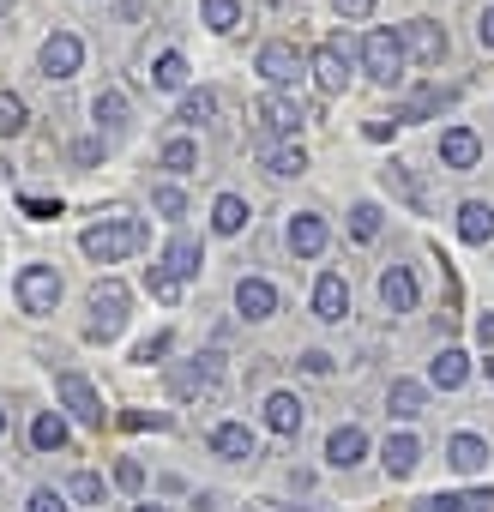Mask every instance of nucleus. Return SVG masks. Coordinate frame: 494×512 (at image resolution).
Here are the masks:
<instances>
[{
	"mask_svg": "<svg viewBox=\"0 0 494 512\" xmlns=\"http://www.w3.org/2000/svg\"><path fill=\"white\" fill-rule=\"evenodd\" d=\"M31 512H67V494L61 488H31Z\"/></svg>",
	"mask_w": 494,
	"mask_h": 512,
	"instance_id": "45",
	"label": "nucleus"
},
{
	"mask_svg": "<svg viewBox=\"0 0 494 512\" xmlns=\"http://www.w3.org/2000/svg\"><path fill=\"white\" fill-rule=\"evenodd\" d=\"M217 386H223V356H193V362L169 368V392L175 398H211Z\"/></svg>",
	"mask_w": 494,
	"mask_h": 512,
	"instance_id": "5",
	"label": "nucleus"
},
{
	"mask_svg": "<svg viewBox=\"0 0 494 512\" xmlns=\"http://www.w3.org/2000/svg\"><path fill=\"white\" fill-rule=\"evenodd\" d=\"M386 410H392L398 422H416V416L428 410V386H422V380H392V392H386Z\"/></svg>",
	"mask_w": 494,
	"mask_h": 512,
	"instance_id": "23",
	"label": "nucleus"
},
{
	"mask_svg": "<svg viewBox=\"0 0 494 512\" xmlns=\"http://www.w3.org/2000/svg\"><path fill=\"white\" fill-rule=\"evenodd\" d=\"M55 392H61V404L73 410V422H85V428H103L109 422V410H103V398H97V386L85 380V374H55Z\"/></svg>",
	"mask_w": 494,
	"mask_h": 512,
	"instance_id": "8",
	"label": "nucleus"
},
{
	"mask_svg": "<svg viewBox=\"0 0 494 512\" xmlns=\"http://www.w3.org/2000/svg\"><path fill=\"white\" fill-rule=\"evenodd\" d=\"M284 241H290L296 260H320L326 241H332V223H326L320 211H296V217H290V229H284Z\"/></svg>",
	"mask_w": 494,
	"mask_h": 512,
	"instance_id": "10",
	"label": "nucleus"
},
{
	"mask_svg": "<svg viewBox=\"0 0 494 512\" xmlns=\"http://www.w3.org/2000/svg\"><path fill=\"white\" fill-rule=\"evenodd\" d=\"M254 512H326V506H278V500H260Z\"/></svg>",
	"mask_w": 494,
	"mask_h": 512,
	"instance_id": "54",
	"label": "nucleus"
},
{
	"mask_svg": "<svg viewBox=\"0 0 494 512\" xmlns=\"http://www.w3.org/2000/svg\"><path fill=\"white\" fill-rule=\"evenodd\" d=\"M452 97H458L452 85H416V91H410V97L398 103V115H392V121H398V127H416V121H434L440 109H452Z\"/></svg>",
	"mask_w": 494,
	"mask_h": 512,
	"instance_id": "12",
	"label": "nucleus"
},
{
	"mask_svg": "<svg viewBox=\"0 0 494 512\" xmlns=\"http://www.w3.org/2000/svg\"><path fill=\"white\" fill-rule=\"evenodd\" d=\"M25 127H31V109H25V97H19V91H0V133L13 139V133H25Z\"/></svg>",
	"mask_w": 494,
	"mask_h": 512,
	"instance_id": "36",
	"label": "nucleus"
},
{
	"mask_svg": "<svg viewBox=\"0 0 494 512\" xmlns=\"http://www.w3.org/2000/svg\"><path fill=\"white\" fill-rule=\"evenodd\" d=\"M211 229H217V235H241V229H247V199H241V193H223V199L211 205Z\"/></svg>",
	"mask_w": 494,
	"mask_h": 512,
	"instance_id": "30",
	"label": "nucleus"
},
{
	"mask_svg": "<svg viewBox=\"0 0 494 512\" xmlns=\"http://www.w3.org/2000/svg\"><path fill=\"white\" fill-rule=\"evenodd\" d=\"M13 290H19V308L25 314H55L61 308V272L55 266H25Z\"/></svg>",
	"mask_w": 494,
	"mask_h": 512,
	"instance_id": "7",
	"label": "nucleus"
},
{
	"mask_svg": "<svg viewBox=\"0 0 494 512\" xmlns=\"http://www.w3.org/2000/svg\"><path fill=\"white\" fill-rule=\"evenodd\" d=\"M380 223H386V211H380L374 199H356V205H350V235H356V241H374Z\"/></svg>",
	"mask_w": 494,
	"mask_h": 512,
	"instance_id": "35",
	"label": "nucleus"
},
{
	"mask_svg": "<svg viewBox=\"0 0 494 512\" xmlns=\"http://www.w3.org/2000/svg\"><path fill=\"white\" fill-rule=\"evenodd\" d=\"M145 290H151L157 302H175V296H181V284H175V278H169L163 266H151V272H145Z\"/></svg>",
	"mask_w": 494,
	"mask_h": 512,
	"instance_id": "40",
	"label": "nucleus"
},
{
	"mask_svg": "<svg viewBox=\"0 0 494 512\" xmlns=\"http://www.w3.org/2000/svg\"><path fill=\"white\" fill-rule=\"evenodd\" d=\"M157 163H163L169 175H193V169H199V145H193V139H169V145L157 151Z\"/></svg>",
	"mask_w": 494,
	"mask_h": 512,
	"instance_id": "33",
	"label": "nucleus"
},
{
	"mask_svg": "<svg viewBox=\"0 0 494 512\" xmlns=\"http://www.w3.org/2000/svg\"><path fill=\"white\" fill-rule=\"evenodd\" d=\"M79 67H85V43H79L73 31H55V37L43 43V73H49V79H73Z\"/></svg>",
	"mask_w": 494,
	"mask_h": 512,
	"instance_id": "14",
	"label": "nucleus"
},
{
	"mask_svg": "<svg viewBox=\"0 0 494 512\" xmlns=\"http://www.w3.org/2000/svg\"><path fill=\"white\" fill-rule=\"evenodd\" d=\"M115 482H121L127 494H139V488H145V464H139V458H121V464H115Z\"/></svg>",
	"mask_w": 494,
	"mask_h": 512,
	"instance_id": "43",
	"label": "nucleus"
},
{
	"mask_svg": "<svg viewBox=\"0 0 494 512\" xmlns=\"http://www.w3.org/2000/svg\"><path fill=\"white\" fill-rule=\"evenodd\" d=\"M205 446H211L217 458H229V464H241V458H254V446H260V434H254V428H247V422H217Z\"/></svg>",
	"mask_w": 494,
	"mask_h": 512,
	"instance_id": "16",
	"label": "nucleus"
},
{
	"mask_svg": "<svg viewBox=\"0 0 494 512\" xmlns=\"http://www.w3.org/2000/svg\"><path fill=\"white\" fill-rule=\"evenodd\" d=\"M362 452H368V434H362L356 422L332 428V440H326V464H332V470H350V464H362Z\"/></svg>",
	"mask_w": 494,
	"mask_h": 512,
	"instance_id": "20",
	"label": "nucleus"
},
{
	"mask_svg": "<svg viewBox=\"0 0 494 512\" xmlns=\"http://www.w3.org/2000/svg\"><path fill=\"white\" fill-rule=\"evenodd\" d=\"M380 302H386V314H410L416 308V272L410 266H386L380 272Z\"/></svg>",
	"mask_w": 494,
	"mask_h": 512,
	"instance_id": "18",
	"label": "nucleus"
},
{
	"mask_svg": "<svg viewBox=\"0 0 494 512\" xmlns=\"http://www.w3.org/2000/svg\"><path fill=\"white\" fill-rule=\"evenodd\" d=\"M398 43H404V55L410 61H422V67H440L446 61V25H434V19H410V25H398Z\"/></svg>",
	"mask_w": 494,
	"mask_h": 512,
	"instance_id": "9",
	"label": "nucleus"
},
{
	"mask_svg": "<svg viewBox=\"0 0 494 512\" xmlns=\"http://www.w3.org/2000/svg\"><path fill=\"white\" fill-rule=\"evenodd\" d=\"M302 374H332V356H326V350H308V356H302Z\"/></svg>",
	"mask_w": 494,
	"mask_h": 512,
	"instance_id": "49",
	"label": "nucleus"
},
{
	"mask_svg": "<svg viewBox=\"0 0 494 512\" xmlns=\"http://www.w3.org/2000/svg\"><path fill=\"white\" fill-rule=\"evenodd\" d=\"M199 25L217 31V37H229L241 25V0H199Z\"/></svg>",
	"mask_w": 494,
	"mask_h": 512,
	"instance_id": "28",
	"label": "nucleus"
},
{
	"mask_svg": "<svg viewBox=\"0 0 494 512\" xmlns=\"http://www.w3.org/2000/svg\"><path fill=\"white\" fill-rule=\"evenodd\" d=\"M151 205H157L163 217H187V193H181V187H169V181H163V187H151Z\"/></svg>",
	"mask_w": 494,
	"mask_h": 512,
	"instance_id": "38",
	"label": "nucleus"
},
{
	"mask_svg": "<svg viewBox=\"0 0 494 512\" xmlns=\"http://www.w3.org/2000/svg\"><path fill=\"white\" fill-rule=\"evenodd\" d=\"M169 344H175V338H169V332H157V338H145V344L133 350V362H145V368H151V362H163V356H169Z\"/></svg>",
	"mask_w": 494,
	"mask_h": 512,
	"instance_id": "42",
	"label": "nucleus"
},
{
	"mask_svg": "<svg viewBox=\"0 0 494 512\" xmlns=\"http://www.w3.org/2000/svg\"><path fill=\"white\" fill-rule=\"evenodd\" d=\"M211 115H217V97H211V91H187V97L175 103V121H181V127H199V121H211Z\"/></svg>",
	"mask_w": 494,
	"mask_h": 512,
	"instance_id": "34",
	"label": "nucleus"
},
{
	"mask_svg": "<svg viewBox=\"0 0 494 512\" xmlns=\"http://www.w3.org/2000/svg\"><path fill=\"white\" fill-rule=\"evenodd\" d=\"M458 235H464L470 247H488V241H494V205H488V199H464V205H458Z\"/></svg>",
	"mask_w": 494,
	"mask_h": 512,
	"instance_id": "21",
	"label": "nucleus"
},
{
	"mask_svg": "<svg viewBox=\"0 0 494 512\" xmlns=\"http://www.w3.org/2000/svg\"><path fill=\"white\" fill-rule=\"evenodd\" d=\"M488 380H494V362H488Z\"/></svg>",
	"mask_w": 494,
	"mask_h": 512,
	"instance_id": "58",
	"label": "nucleus"
},
{
	"mask_svg": "<svg viewBox=\"0 0 494 512\" xmlns=\"http://www.w3.org/2000/svg\"><path fill=\"white\" fill-rule=\"evenodd\" d=\"M31 446H37V452H61V446H67V416H61V410H43V416L31 422Z\"/></svg>",
	"mask_w": 494,
	"mask_h": 512,
	"instance_id": "31",
	"label": "nucleus"
},
{
	"mask_svg": "<svg viewBox=\"0 0 494 512\" xmlns=\"http://www.w3.org/2000/svg\"><path fill=\"white\" fill-rule=\"evenodd\" d=\"M175 284H187V278H199V266H205V247H199V235H187V229H175L169 235V247H163V260H157Z\"/></svg>",
	"mask_w": 494,
	"mask_h": 512,
	"instance_id": "11",
	"label": "nucleus"
},
{
	"mask_svg": "<svg viewBox=\"0 0 494 512\" xmlns=\"http://www.w3.org/2000/svg\"><path fill=\"white\" fill-rule=\"evenodd\" d=\"M133 512H169V506H157V500H145V506H133Z\"/></svg>",
	"mask_w": 494,
	"mask_h": 512,
	"instance_id": "55",
	"label": "nucleus"
},
{
	"mask_svg": "<svg viewBox=\"0 0 494 512\" xmlns=\"http://www.w3.org/2000/svg\"><path fill=\"white\" fill-rule=\"evenodd\" d=\"M151 85H157V91H181V85H187V55H181V49H163V55L151 61Z\"/></svg>",
	"mask_w": 494,
	"mask_h": 512,
	"instance_id": "29",
	"label": "nucleus"
},
{
	"mask_svg": "<svg viewBox=\"0 0 494 512\" xmlns=\"http://www.w3.org/2000/svg\"><path fill=\"white\" fill-rule=\"evenodd\" d=\"M308 73H314V85H320L326 97H338V91L350 85V43H344V37H326V43L308 55Z\"/></svg>",
	"mask_w": 494,
	"mask_h": 512,
	"instance_id": "6",
	"label": "nucleus"
},
{
	"mask_svg": "<svg viewBox=\"0 0 494 512\" xmlns=\"http://www.w3.org/2000/svg\"><path fill=\"white\" fill-rule=\"evenodd\" d=\"M362 133H368V139H374V145H386V139H392V133H398V121H392V115H380V121H368V127H362Z\"/></svg>",
	"mask_w": 494,
	"mask_h": 512,
	"instance_id": "48",
	"label": "nucleus"
},
{
	"mask_svg": "<svg viewBox=\"0 0 494 512\" xmlns=\"http://www.w3.org/2000/svg\"><path fill=\"white\" fill-rule=\"evenodd\" d=\"M410 512H458V494H428V500H416Z\"/></svg>",
	"mask_w": 494,
	"mask_h": 512,
	"instance_id": "47",
	"label": "nucleus"
},
{
	"mask_svg": "<svg viewBox=\"0 0 494 512\" xmlns=\"http://www.w3.org/2000/svg\"><path fill=\"white\" fill-rule=\"evenodd\" d=\"M380 458H386V470H392V476H398V482H404V476H410V470H416V464H422V440H416V434H392V440H386V452H380Z\"/></svg>",
	"mask_w": 494,
	"mask_h": 512,
	"instance_id": "27",
	"label": "nucleus"
},
{
	"mask_svg": "<svg viewBox=\"0 0 494 512\" xmlns=\"http://www.w3.org/2000/svg\"><path fill=\"white\" fill-rule=\"evenodd\" d=\"M121 326H127V284L103 278L91 290V326H85V338L91 344H109V338H121Z\"/></svg>",
	"mask_w": 494,
	"mask_h": 512,
	"instance_id": "2",
	"label": "nucleus"
},
{
	"mask_svg": "<svg viewBox=\"0 0 494 512\" xmlns=\"http://www.w3.org/2000/svg\"><path fill=\"white\" fill-rule=\"evenodd\" d=\"M440 163H446V169H476V163H482V139H476L470 127H446V133H440Z\"/></svg>",
	"mask_w": 494,
	"mask_h": 512,
	"instance_id": "17",
	"label": "nucleus"
},
{
	"mask_svg": "<svg viewBox=\"0 0 494 512\" xmlns=\"http://www.w3.org/2000/svg\"><path fill=\"white\" fill-rule=\"evenodd\" d=\"M386 187H392V193H398V199H404V205H416V211H422V205H428V199H422V187H416V181H410V169H404V163H392V169H386Z\"/></svg>",
	"mask_w": 494,
	"mask_h": 512,
	"instance_id": "37",
	"label": "nucleus"
},
{
	"mask_svg": "<svg viewBox=\"0 0 494 512\" xmlns=\"http://www.w3.org/2000/svg\"><path fill=\"white\" fill-rule=\"evenodd\" d=\"M19 211H25V217H37V223H49V217H61V199H37V193H25V199H19Z\"/></svg>",
	"mask_w": 494,
	"mask_h": 512,
	"instance_id": "41",
	"label": "nucleus"
},
{
	"mask_svg": "<svg viewBox=\"0 0 494 512\" xmlns=\"http://www.w3.org/2000/svg\"><path fill=\"white\" fill-rule=\"evenodd\" d=\"M91 115H97L103 127H127V91H121V85H103L97 103H91Z\"/></svg>",
	"mask_w": 494,
	"mask_h": 512,
	"instance_id": "32",
	"label": "nucleus"
},
{
	"mask_svg": "<svg viewBox=\"0 0 494 512\" xmlns=\"http://www.w3.org/2000/svg\"><path fill=\"white\" fill-rule=\"evenodd\" d=\"M235 308H241L247 320H272V314H278V290H272L266 278H241V284H235Z\"/></svg>",
	"mask_w": 494,
	"mask_h": 512,
	"instance_id": "19",
	"label": "nucleus"
},
{
	"mask_svg": "<svg viewBox=\"0 0 494 512\" xmlns=\"http://www.w3.org/2000/svg\"><path fill=\"white\" fill-rule=\"evenodd\" d=\"M254 151H260V163H266L272 175H284V181L308 169V151H302V145H278V139H260Z\"/></svg>",
	"mask_w": 494,
	"mask_h": 512,
	"instance_id": "22",
	"label": "nucleus"
},
{
	"mask_svg": "<svg viewBox=\"0 0 494 512\" xmlns=\"http://www.w3.org/2000/svg\"><path fill=\"white\" fill-rule=\"evenodd\" d=\"M260 79L272 85V91H290V85H302V73H308V55L296 49V43H284V37H272L266 49H260Z\"/></svg>",
	"mask_w": 494,
	"mask_h": 512,
	"instance_id": "4",
	"label": "nucleus"
},
{
	"mask_svg": "<svg viewBox=\"0 0 494 512\" xmlns=\"http://www.w3.org/2000/svg\"><path fill=\"white\" fill-rule=\"evenodd\" d=\"M332 7H338V19H350V25H362V19L374 13V0H332Z\"/></svg>",
	"mask_w": 494,
	"mask_h": 512,
	"instance_id": "46",
	"label": "nucleus"
},
{
	"mask_svg": "<svg viewBox=\"0 0 494 512\" xmlns=\"http://www.w3.org/2000/svg\"><path fill=\"white\" fill-rule=\"evenodd\" d=\"M121 428H133V434H139V428H169V416H163V410H127Z\"/></svg>",
	"mask_w": 494,
	"mask_h": 512,
	"instance_id": "44",
	"label": "nucleus"
},
{
	"mask_svg": "<svg viewBox=\"0 0 494 512\" xmlns=\"http://www.w3.org/2000/svg\"><path fill=\"white\" fill-rule=\"evenodd\" d=\"M0 434H7V416H0Z\"/></svg>",
	"mask_w": 494,
	"mask_h": 512,
	"instance_id": "57",
	"label": "nucleus"
},
{
	"mask_svg": "<svg viewBox=\"0 0 494 512\" xmlns=\"http://www.w3.org/2000/svg\"><path fill=\"white\" fill-rule=\"evenodd\" d=\"M476 344H482V350H494V314H482V320H476Z\"/></svg>",
	"mask_w": 494,
	"mask_h": 512,
	"instance_id": "53",
	"label": "nucleus"
},
{
	"mask_svg": "<svg viewBox=\"0 0 494 512\" xmlns=\"http://www.w3.org/2000/svg\"><path fill=\"white\" fill-rule=\"evenodd\" d=\"M464 374H470V356H464V350H440V356L428 362V386H440V392H458Z\"/></svg>",
	"mask_w": 494,
	"mask_h": 512,
	"instance_id": "25",
	"label": "nucleus"
},
{
	"mask_svg": "<svg viewBox=\"0 0 494 512\" xmlns=\"http://www.w3.org/2000/svg\"><path fill=\"white\" fill-rule=\"evenodd\" d=\"M13 7H19V0H0V13H13Z\"/></svg>",
	"mask_w": 494,
	"mask_h": 512,
	"instance_id": "56",
	"label": "nucleus"
},
{
	"mask_svg": "<svg viewBox=\"0 0 494 512\" xmlns=\"http://www.w3.org/2000/svg\"><path fill=\"white\" fill-rule=\"evenodd\" d=\"M344 314H350V284H344V272H320V284H314V320L344 326Z\"/></svg>",
	"mask_w": 494,
	"mask_h": 512,
	"instance_id": "15",
	"label": "nucleus"
},
{
	"mask_svg": "<svg viewBox=\"0 0 494 512\" xmlns=\"http://www.w3.org/2000/svg\"><path fill=\"white\" fill-rule=\"evenodd\" d=\"M145 241H151V229H145L139 217H103V223H91V229L79 235L85 260H97V266H115V260H127V253H139Z\"/></svg>",
	"mask_w": 494,
	"mask_h": 512,
	"instance_id": "1",
	"label": "nucleus"
},
{
	"mask_svg": "<svg viewBox=\"0 0 494 512\" xmlns=\"http://www.w3.org/2000/svg\"><path fill=\"white\" fill-rule=\"evenodd\" d=\"M254 115H260V139H290V133L302 127V109H296L284 91H266V97L254 103Z\"/></svg>",
	"mask_w": 494,
	"mask_h": 512,
	"instance_id": "13",
	"label": "nucleus"
},
{
	"mask_svg": "<svg viewBox=\"0 0 494 512\" xmlns=\"http://www.w3.org/2000/svg\"><path fill=\"white\" fill-rule=\"evenodd\" d=\"M362 67H368V79L398 85V79H404V67H410V55H404L398 31H368V37H362Z\"/></svg>",
	"mask_w": 494,
	"mask_h": 512,
	"instance_id": "3",
	"label": "nucleus"
},
{
	"mask_svg": "<svg viewBox=\"0 0 494 512\" xmlns=\"http://www.w3.org/2000/svg\"><path fill=\"white\" fill-rule=\"evenodd\" d=\"M446 464L464 470V476H476V470L488 464V440H482V434H452V440H446Z\"/></svg>",
	"mask_w": 494,
	"mask_h": 512,
	"instance_id": "24",
	"label": "nucleus"
},
{
	"mask_svg": "<svg viewBox=\"0 0 494 512\" xmlns=\"http://www.w3.org/2000/svg\"><path fill=\"white\" fill-rule=\"evenodd\" d=\"M266 428L272 434H302V398L296 392H272L266 398Z\"/></svg>",
	"mask_w": 494,
	"mask_h": 512,
	"instance_id": "26",
	"label": "nucleus"
},
{
	"mask_svg": "<svg viewBox=\"0 0 494 512\" xmlns=\"http://www.w3.org/2000/svg\"><path fill=\"white\" fill-rule=\"evenodd\" d=\"M67 494L85 500V506H97V500H103V476H97V470H79V476L67 482Z\"/></svg>",
	"mask_w": 494,
	"mask_h": 512,
	"instance_id": "39",
	"label": "nucleus"
},
{
	"mask_svg": "<svg viewBox=\"0 0 494 512\" xmlns=\"http://www.w3.org/2000/svg\"><path fill=\"white\" fill-rule=\"evenodd\" d=\"M73 157H79V163H97V157H103V139H79Z\"/></svg>",
	"mask_w": 494,
	"mask_h": 512,
	"instance_id": "51",
	"label": "nucleus"
},
{
	"mask_svg": "<svg viewBox=\"0 0 494 512\" xmlns=\"http://www.w3.org/2000/svg\"><path fill=\"white\" fill-rule=\"evenodd\" d=\"M458 512H494V494H458Z\"/></svg>",
	"mask_w": 494,
	"mask_h": 512,
	"instance_id": "50",
	"label": "nucleus"
},
{
	"mask_svg": "<svg viewBox=\"0 0 494 512\" xmlns=\"http://www.w3.org/2000/svg\"><path fill=\"white\" fill-rule=\"evenodd\" d=\"M476 43H482V49H494V7L476 19Z\"/></svg>",
	"mask_w": 494,
	"mask_h": 512,
	"instance_id": "52",
	"label": "nucleus"
}]
</instances>
